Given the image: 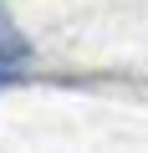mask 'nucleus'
<instances>
[{"label": "nucleus", "instance_id": "nucleus-1", "mask_svg": "<svg viewBox=\"0 0 148 153\" xmlns=\"http://www.w3.org/2000/svg\"><path fill=\"white\" fill-rule=\"evenodd\" d=\"M0 56H5V61H26V56H31V46H26V36L16 31V21L5 16V5H0Z\"/></svg>", "mask_w": 148, "mask_h": 153}]
</instances>
